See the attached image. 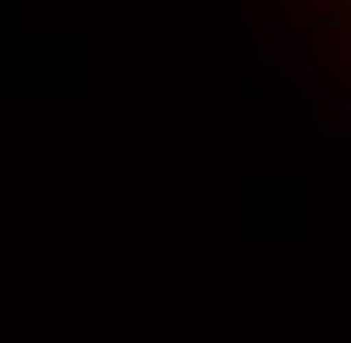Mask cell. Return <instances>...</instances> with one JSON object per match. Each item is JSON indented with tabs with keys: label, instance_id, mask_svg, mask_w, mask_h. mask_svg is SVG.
<instances>
[{
	"label": "cell",
	"instance_id": "obj_1",
	"mask_svg": "<svg viewBox=\"0 0 351 343\" xmlns=\"http://www.w3.org/2000/svg\"><path fill=\"white\" fill-rule=\"evenodd\" d=\"M319 14H324V27H328L333 60L351 78V0H319Z\"/></svg>",
	"mask_w": 351,
	"mask_h": 343
}]
</instances>
